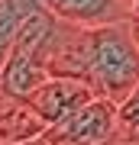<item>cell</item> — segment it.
Returning <instances> with one entry per match:
<instances>
[{
  "instance_id": "1",
  "label": "cell",
  "mask_w": 139,
  "mask_h": 145,
  "mask_svg": "<svg viewBox=\"0 0 139 145\" xmlns=\"http://www.w3.org/2000/svg\"><path fill=\"white\" fill-rule=\"evenodd\" d=\"M88 84L113 103H123L133 93L139 84V36L133 16L91 26Z\"/></svg>"
},
{
  "instance_id": "10",
  "label": "cell",
  "mask_w": 139,
  "mask_h": 145,
  "mask_svg": "<svg viewBox=\"0 0 139 145\" xmlns=\"http://www.w3.org/2000/svg\"><path fill=\"white\" fill-rule=\"evenodd\" d=\"M133 23H136V36H139V20H136V16H133Z\"/></svg>"
},
{
  "instance_id": "7",
  "label": "cell",
  "mask_w": 139,
  "mask_h": 145,
  "mask_svg": "<svg viewBox=\"0 0 139 145\" xmlns=\"http://www.w3.org/2000/svg\"><path fill=\"white\" fill-rule=\"evenodd\" d=\"M117 142H139V84L120 103V139Z\"/></svg>"
},
{
  "instance_id": "3",
  "label": "cell",
  "mask_w": 139,
  "mask_h": 145,
  "mask_svg": "<svg viewBox=\"0 0 139 145\" xmlns=\"http://www.w3.org/2000/svg\"><path fill=\"white\" fill-rule=\"evenodd\" d=\"M91 97H97V90L81 78H68V74H52L42 87L29 97V106L39 113V119L49 126L62 123L65 116H71L78 106H84Z\"/></svg>"
},
{
  "instance_id": "6",
  "label": "cell",
  "mask_w": 139,
  "mask_h": 145,
  "mask_svg": "<svg viewBox=\"0 0 139 145\" xmlns=\"http://www.w3.org/2000/svg\"><path fill=\"white\" fill-rule=\"evenodd\" d=\"M42 132H45V123L29 106V100H20L0 87V142H39Z\"/></svg>"
},
{
  "instance_id": "2",
  "label": "cell",
  "mask_w": 139,
  "mask_h": 145,
  "mask_svg": "<svg viewBox=\"0 0 139 145\" xmlns=\"http://www.w3.org/2000/svg\"><path fill=\"white\" fill-rule=\"evenodd\" d=\"M117 139H120V103L100 93L39 135V142L49 145H103Z\"/></svg>"
},
{
  "instance_id": "9",
  "label": "cell",
  "mask_w": 139,
  "mask_h": 145,
  "mask_svg": "<svg viewBox=\"0 0 139 145\" xmlns=\"http://www.w3.org/2000/svg\"><path fill=\"white\" fill-rule=\"evenodd\" d=\"M133 16L139 20V0H133Z\"/></svg>"
},
{
  "instance_id": "11",
  "label": "cell",
  "mask_w": 139,
  "mask_h": 145,
  "mask_svg": "<svg viewBox=\"0 0 139 145\" xmlns=\"http://www.w3.org/2000/svg\"><path fill=\"white\" fill-rule=\"evenodd\" d=\"M126 3H129V7H133V0H126Z\"/></svg>"
},
{
  "instance_id": "8",
  "label": "cell",
  "mask_w": 139,
  "mask_h": 145,
  "mask_svg": "<svg viewBox=\"0 0 139 145\" xmlns=\"http://www.w3.org/2000/svg\"><path fill=\"white\" fill-rule=\"evenodd\" d=\"M13 52V39H7L3 32H0V71H3V65H7V58H10Z\"/></svg>"
},
{
  "instance_id": "4",
  "label": "cell",
  "mask_w": 139,
  "mask_h": 145,
  "mask_svg": "<svg viewBox=\"0 0 139 145\" xmlns=\"http://www.w3.org/2000/svg\"><path fill=\"white\" fill-rule=\"evenodd\" d=\"M45 7L74 26H103L133 16V7L126 0H45Z\"/></svg>"
},
{
  "instance_id": "5",
  "label": "cell",
  "mask_w": 139,
  "mask_h": 145,
  "mask_svg": "<svg viewBox=\"0 0 139 145\" xmlns=\"http://www.w3.org/2000/svg\"><path fill=\"white\" fill-rule=\"evenodd\" d=\"M49 78H52V71L45 68V61L39 55L26 52V48H13L7 65H3V71H0V87L10 90L20 100H29Z\"/></svg>"
}]
</instances>
